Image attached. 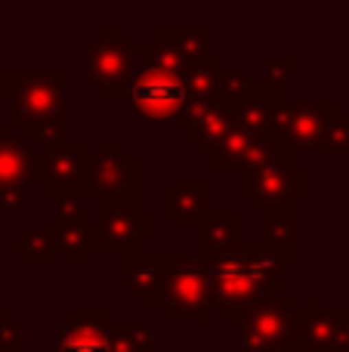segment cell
<instances>
[{"mask_svg":"<svg viewBox=\"0 0 349 352\" xmlns=\"http://www.w3.org/2000/svg\"><path fill=\"white\" fill-rule=\"evenodd\" d=\"M142 223H148V217L121 207L117 213L105 217V244H109V248H121V244L139 241V238L148 232V226H142Z\"/></svg>","mask_w":349,"mask_h":352,"instance_id":"14","label":"cell"},{"mask_svg":"<svg viewBox=\"0 0 349 352\" xmlns=\"http://www.w3.org/2000/svg\"><path fill=\"white\" fill-rule=\"evenodd\" d=\"M164 300L170 306V318L207 316L204 303L210 300V278L201 263L164 256Z\"/></svg>","mask_w":349,"mask_h":352,"instance_id":"4","label":"cell"},{"mask_svg":"<svg viewBox=\"0 0 349 352\" xmlns=\"http://www.w3.org/2000/svg\"><path fill=\"white\" fill-rule=\"evenodd\" d=\"M16 118L19 124L31 127L34 133H49L53 127L62 130L65 121V102H62V74H31V78H16Z\"/></svg>","mask_w":349,"mask_h":352,"instance_id":"3","label":"cell"},{"mask_svg":"<svg viewBox=\"0 0 349 352\" xmlns=\"http://www.w3.org/2000/svg\"><path fill=\"white\" fill-rule=\"evenodd\" d=\"M25 152L22 146H16V142H10L3 136V142H0V186L3 188H12V186H22L25 182Z\"/></svg>","mask_w":349,"mask_h":352,"instance_id":"17","label":"cell"},{"mask_svg":"<svg viewBox=\"0 0 349 352\" xmlns=\"http://www.w3.org/2000/svg\"><path fill=\"white\" fill-rule=\"evenodd\" d=\"M254 148V136L247 133L245 127H238V124L232 121V127L226 130V136H223L220 142H216V148L210 152V161H214L216 167L223 164H245V158L251 155Z\"/></svg>","mask_w":349,"mask_h":352,"instance_id":"16","label":"cell"},{"mask_svg":"<svg viewBox=\"0 0 349 352\" xmlns=\"http://www.w3.org/2000/svg\"><path fill=\"white\" fill-rule=\"evenodd\" d=\"M235 213H214L201 223L198 229V250H201L204 260H214V256L226 254L229 248L235 244Z\"/></svg>","mask_w":349,"mask_h":352,"instance_id":"13","label":"cell"},{"mask_svg":"<svg viewBox=\"0 0 349 352\" xmlns=\"http://www.w3.org/2000/svg\"><path fill=\"white\" fill-rule=\"evenodd\" d=\"M59 352H111L109 312L74 316L71 324L59 334Z\"/></svg>","mask_w":349,"mask_h":352,"instance_id":"9","label":"cell"},{"mask_svg":"<svg viewBox=\"0 0 349 352\" xmlns=\"http://www.w3.org/2000/svg\"><path fill=\"white\" fill-rule=\"evenodd\" d=\"M207 210V186H173L170 188V219L195 223Z\"/></svg>","mask_w":349,"mask_h":352,"instance_id":"15","label":"cell"},{"mask_svg":"<svg viewBox=\"0 0 349 352\" xmlns=\"http://www.w3.org/2000/svg\"><path fill=\"white\" fill-rule=\"evenodd\" d=\"M306 352H346L349 349V312H309L294 318V331Z\"/></svg>","mask_w":349,"mask_h":352,"instance_id":"7","label":"cell"},{"mask_svg":"<svg viewBox=\"0 0 349 352\" xmlns=\"http://www.w3.org/2000/svg\"><path fill=\"white\" fill-rule=\"evenodd\" d=\"M43 173H47V179L59 182V186H74L78 179H84L90 173V167H87L80 146L56 142V146H47V152H43Z\"/></svg>","mask_w":349,"mask_h":352,"instance_id":"12","label":"cell"},{"mask_svg":"<svg viewBox=\"0 0 349 352\" xmlns=\"http://www.w3.org/2000/svg\"><path fill=\"white\" fill-rule=\"evenodd\" d=\"M87 68H90V80L102 93H111L130 78V50L124 43L111 47L99 37V43H93L87 53Z\"/></svg>","mask_w":349,"mask_h":352,"instance_id":"10","label":"cell"},{"mask_svg":"<svg viewBox=\"0 0 349 352\" xmlns=\"http://www.w3.org/2000/svg\"><path fill=\"white\" fill-rule=\"evenodd\" d=\"M111 352H152V334L142 328H111Z\"/></svg>","mask_w":349,"mask_h":352,"instance_id":"18","label":"cell"},{"mask_svg":"<svg viewBox=\"0 0 349 352\" xmlns=\"http://www.w3.org/2000/svg\"><path fill=\"white\" fill-rule=\"evenodd\" d=\"M337 115L331 99H322V102H300V105H291L284 109L278 118H269L272 124H278L282 136L288 140V146L294 148H322V140L328 133V124L331 118Z\"/></svg>","mask_w":349,"mask_h":352,"instance_id":"6","label":"cell"},{"mask_svg":"<svg viewBox=\"0 0 349 352\" xmlns=\"http://www.w3.org/2000/svg\"><path fill=\"white\" fill-rule=\"evenodd\" d=\"M232 127V111L226 105L214 102H195L185 115V136L198 142V152H214L216 142L226 136V130Z\"/></svg>","mask_w":349,"mask_h":352,"instance_id":"11","label":"cell"},{"mask_svg":"<svg viewBox=\"0 0 349 352\" xmlns=\"http://www.w3.org/2000/svg\"><path fill=\"white\" fill-rule=\"evenodd\" d=\"M127 102L142 121L148 124H173L189 109V90H185L183 72L161 68L148 62L127 87Z\"/></svg>","mask_w":349,"mask_h":352,"instance_id":"2","label":"cell"},{"mask_svg":"<svg viewBox=\"0 0 349 352\" xmlns=\"http://www.w3.org/2000/svg\"><path fill=\"white\" fill-rule=\"evenodd\" d=\"M278 248L269 241H247L232 244L226 254L210 260V300L226 316L245 309L251 303H266L278 291Z\"/></svg>","mask_w":349,"mask_h":352,"instance_id":"1","label":"cell"},{"mask_svg":"<svg viewBox=\"0 0 349 352\" xmlns=\"http://www.w3.org/2000/svg\"><path fill=\"white\" fill-rule=\"evenodd\" d=\"M251 176V198L257 207H269L272 210H282V207L291 204V195L297 188H303V170H291V164H266L257 167V170H247Z\"/></svg>","mask_w":349,"mask_h":352,"instance_id":"8","label":"cell"},{"mask_svg":"<svg viewBox=\"0 0 349 352\" xmlns=\"http://www.w3.org/2000/svg\"><path fill=\"white\" fill-rule=\"evenodd\" d=\"M294 303L282 300V303H260L247 309L245 324H241V343L245 352H272L282 346L294 331Z\"/></svg>","mask_w":349,"mask_h":352,"instance_id":"5","label":"cell"}]
</instances>
